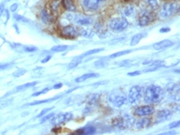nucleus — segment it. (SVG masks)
Here are the masks:
<instances>
[{"instance_id":"4468645a","label":"nucleus","mask_w":180,"mask_h":135,"mask_svg":"<svg viewBox=\"0 0 180 135\" xmlns=\"http://www.w3.org/2000/svg\"><path fill=\"white\" fill-rule=\"evenodd\" d=\"M173 115V112L169 110V109H163L160 110L156 114V123H161L163 121L169 120L172 118Z\"/></svg>"},{"instance_id":"ddd939ff","label":"nucleus","mask_w":180,"mask_h":135,"mask_svg":"<svg viewBox=\"0 0 180 135\" xmlns=\"http://www.w3.org/2000/svg\"><path fill=\"white\" fill-rule=\"evenodd\" d=\"M154 113V107L151 105H146V106H141L139 107L134 110V115L136 116H140V117H144V116H148V115H151Z\"/></svg>"},{"instance_id":"f8f14e48","label":"nucleus","mask_w":180,"mask_h":135,"mask_svg":"<svg viewBox=\"0 0 180 135\" xmlns=\"http://www.w3.org/2000/svg\"><path fill=\"white\" fill-rule=\"evenodd\" d=\"M166 92L174 100H176V98H177V100H178V98H179V86L175 83L169 84L166 87Z\"/></svg>"},{"instance_id":"7c9ffc66","label":"nucleus","mask_w":180,"mask_h":135,"mask_svg":"<svg viewBox=\"0 0 180 135\" xmlns=\"http://www.w3.org/2000/svg\"><path fill=\"white\" fill-rule=\"evenodd\" d=\"M68 48V46L66 45H58V46H55L51 48V51L55 52H62L66 51V49Z\"/></svg>"},{"instance_id":"c9c22d12","label":"nucleus","mask_w":180,"mask_h":135,"mask_svg":"<svg viewBox=\"0 0 180 135\" xmlns=\"http://www.w3.org/2000/svg\"><path fill=\"white\" fill-rule=\"evenodd\" d=\"M14 18L17 21H18V22H23V23H28L29 22L28 19H27L26 17H23V16H20V15L18 14H15Z\"/></svg>"},{"instance_id":"412c9836","label":"nucleus","mask_w":180,"mask_h":135,"mask_svg":"<svg viewBox=\"0 0 180 135\" xmlns=\"http://www.w3.org/2000/svg\"><path fill=\"white\" fill-rule=\"evenodd\" d=\"M134 13H135V9H134V6L132 5H128L124 7V9L121 11V13H122L124 17H131V16L134 14Z\"/></svg>"},{"instance_id":"bb28decb","label":"nucleus","mask_w":180,"mask_h":135,"mask_svg":"<svg viewBox=\"0 0 180 135\" xmlns=\"http://www.w3.org/2000/svg\"><path fill=\"white\" fill-rule=\"evenodd\" d=\"M108 64V61L106 60V59H100V60H96L94 63V66L97 69H101V68H104L106 67Z\"/></svg>"},{"instance_id":"dca6fc26","label":"nucleus","mask_w":180,"mask_h":135,"mask_svg":"<svg viewBox=\"0 0 180 135\" xmlns=\"http://www.w3.org/2000/svg\"><path fill=\"white\" fill-rule=\"evenodd\" d=\"M173 45V42L170 40H163L161 42H159L157 43L154 44L153 48L155 50H163Z\"/></svg>"},{"instance_id":"4be33fe9","label":"nucleus","mask_w":180,"mask_h":135,"mask_svg":"<svg viewBox=\"0 0 180 135\" xmlns=\"http://www.w3.org/2000/svg\"><path fill=\"white\" fill-rule=\"evenodd\" d=\"M98 76H99V74H98V73L91 72V73H87V74H85V75H81L80 77L77 78V79H76V82L80 83V82H83V81H86V80H88V79H91V78L98 77Z\"/></svg>"},{"instance_id":"423d86ee","label":"nucleus","mask_w":180,"mask_h":135,"mask_svg":"<svg viewBox=\"0 0 180 135\" xmlns=\"http://www.w3.org/2000/svg\"><path fill=\"white\" fill-rule=\"evenodd\" d=\"M110 27L117 32H121L129 26V23L125 17H120L113 18L109 24Z\"/></svg>"},{"instance_id":"09e8293b","label":"nucleus","mask_w":180,"mask_h":135,"mask_svg":"<svg viewBox=\"0 0 180 135\" xmlns=\"http://www.w3.org/2000/svg\"><path fill=\"white\" fill-rule=\"evenodd\" d=\"M107 83H108V81H100V82H98V83L94 84V86H98V85H104V84H107Z\"/></svg>"},{"instance_id":"1a4fd4ad","label":"nucleus","mask_w":180,"mask_h":135,"mask_svg":"<svg viewBox=\"0 0 180 135\" xmlns=\"http://www.w3.org/2000/svg\"><path fill=\"white\" fill-rule=\"evenodd\" d=\"M155 19V16L153 13L149 11L142 12L139 17V25L141 27H144L149 25Z\"/></svg>"},{"instance_id":"79ce46f5","label":"nucleus","mask_w":180,"mask_h":135,"mask_svg":"<svg viewBox=\"0 0 180 135\" xmlns=\"http://www.w3.org/2000/svg\"><path fill=\"white\" fill-rule=\"evenodd\" d=\"M24 50H25V52H33L34 51L37 50V48L34 47V46H28V47H26Z\"/></svg>"},{"instance_id":"c756f323","label":"nucleus","mask_w":180,"mask_h":135,"mask_svg":"<svg viewBox=\"0 0 180 135\" xmlns=\"http://www.w3.org/2000/svg\"><path fill=\"white\" fill-rule=\"evenodd\" d=\"M131 51L130 50H126V51H121V52H115L114 54H112L110 56V58H116V57H122V56H125L126 54H129L130 53Z\"/></svg>"},{"instance_id":"2f4dec72","label":"nucleus","mask_w":180,"mask_h":135,"mask_svg":"<svg viewBox=\"0 0 180 135\" xmlns=\"http://www.w3.org/2000/svg\"><path fill=\"white\" fill-rule=\"evenodd\" d=\"M146 1H147L148 5H149L153 10H155V9H159V3H158L157 0H146Z\"/></svg>"},{"instance_id":"f3484780","label":"nucleus","mask_w":180,"mask_h":135,"mask_svg":"<svg viewBox=\"0 0 180 135\" xmlns=\"http://www.w3.org/2000/svg\"><path fill=\"white\" fill-rule=\"evenodd\" d=\"M96 133V128L93 126H85L76 131V133L77 134H81V135H88V134H93Z\"/></svg>"},{"instance_id":"5701e85b","label":"nucleus","mask_w":180,"mask_h":135,"mask_svg":"<svg viewBox=\"0 0 180 135\" xmlns=\"http://www.w3.org/2000/svg\"><path fill=\"white\" fill-rule=\"evenodd\" d=\"M60 9V1L52 0L50 3V10L52 13H57Z\"/></svg>"},{"instance_id":"58836bf2","label":"nucleus","mask_w":180,"mask_h":135,"mask_svg":"<svg viewBox=\"0 0 180 135\" xmlns=\"http://www.w3.org/2000/svg\"><path fill=\"white\" fill-rule=\"evenodd\" d=\"M132 62H133L132 60H124L122 62H120V66H127V67L132 66Z\"/></svg>"},{"instance_id":"c03bdc74","label":"nucleus","mask_w":180,"mask_h":135,"mask_svg":"<svg viewBox=\"0 0 180 135\" xmlns=\"http://www.w3.org/2000/svg\"><path fill=\"white\" fill-rule=\"evenodd\" d=\"M17 6H18V5H17V3H13V5L11 6V8H10V10H11L12 12H15L16 10H17Z\"/></svg>"},{"instance_id":"6ab92c4d","label":"nucleus","mask_w":180,"mask_h":135,"mask_svg":"<svg viewBox=\"0 0 180 135\" xmlns=\"http://www.w3.org/2000/svg\"><path fill=\"white\" fill-rule=\"evenodd\" d=\"M84 6L89 10L95 11L98 9L99 1L98 0H84Z\"/></svg>"},{"instance_id":"0eeeda50","label":"nucleus","mask_w":180,"mask_h":135,"mask_svg":"<svg viewBox=\"0 0 180 135\" xmlns=\"http://www.w3.org/2000/svg\"><path fill=\"white\" fill-rule=\"evenodd\" d=\"M178 10V5L175 2H169L163 4V9L160 11V17H169L172 15H174L176 12Z\"/></svg>"},{"instance_id":"de8ad7c7","label":"nucleus","mask_w":180,"mask_h":135,"mask_svg":"<svg viewBox=\"0 0 180 135\" xmlns=\"http://www.w3.org/2000/svg\"><path fill=\"white\" fill-rule=\"evenodd\" d=\"M62 86H63V85L62 83L56 84V85H55L54 86H53V89H60V88H62Z\"/></svg>"},{"instance_id":"393cba45","label":"nucleus","mask_w":180,"mask_h":135,"mask_svg":"<svg viewBox=\"0 0 180 135\" xmlns=\"http://www.w3.org/2000/svg\"><path fill=\"white\" fill-rule=\"evenodd\" d=\"M61 96H57V97L51 98V99H48V100H38V101H33L32 103H29L28 104H26L27 106H32V105H37V104H44V103H48V102H51V101H54L57 99H59Z\"/></svg>"},{"instance_id":"aec40b11","label":"nucleus","mask_w":180,"mask_h":135,"mask_svg":"<svg viewBox=\"0 0 180 135\" xmlns=\"http://www.w3.org/2000/svg\"><path fill=\"white\" fill-rule=\"evenodd\" d=\"M62 4L63 8L69 12L76 11V6H75L73 0H62Z\"/></svg>"},{"instance_id":"e433bc0d","label":"nucleus","mask_w":180,"mask_h":135,"mask_svg":"<svg viewBox=\"0 0 180 135\" xmlns=\"http://www.w3.org/2000/svg\"><path fill=\"white\" fill-rule=\"evenodd\" d=\"M53 116H54V114H53V113H51V114H49V115H46V116H44V117H43V118L41 119L40 122H41V123H43V122H46L47 120H48L49 119L52 118Z\"/></svg>"},{"instance_id":"2eb2a0df","label":"nucleus","mask_w":180,"mask_h":135,"mask_svg":"<svg viewBox=\"0 0 180 135\" xmlns=\"http://www.w3.org/2000/svg\"><path fill=\"white\" fill-rule=\"evenodd\" d=\"M40 17L41 20L43 21L44 23H46V24H50V23H51L54 21V17H53L51 13H50L48 10H47V9H43V10L41 11Z\"/></svg>"},{"instance_id":"20e7f679","label":"nucleus","mask_w":180,"mask_h":135,"mask_svg":"<svg viewBox=\"0 0 180 135\" xmlns=\"http://www.w3.org/2000/svg\"><path fill=\"white\" fill-rule=\"evenodd\" d=\"M133 124H134V119L129 115H124V116L114 118L112 121V124L120 130H126L130 128Z\"/></svg>"},{"instance_id":"8fccbe9b","label":"nucleus","mask_w":180,"mask_h":135,"mask_svg":"<svg viewBox=\"0 0 180 135\" xmlns=\"http://www.w3.org/2000/svg\"><path fill=\"white\" fill-rule=\"evenodd\" d=\"M9 66V64H6V65H0V69H5V68H7Z\"/></svg>"},{"instance_id":"f257e3e1","label":"nucleus","mask_w":180,"mask_h":135,"mask_svg":"<svg viewBox=\"0 0 180 135\" xmlns=\"http://www.w3.org/2000/svg\"><path fill=\"white\" fill-rule=\"evenodd\" d=\"M144 100L147 104H158L160 101L163 100L164 97V91L163 89L159 86L151 85L146 88L144 90Z\"/></svg>"},{"instance_id":"a18cd8bd","label":"nucleus","mask_w":180,"mask_h":135,"mask_svg":"<svg viewBox=\"0 0 180 135\" xmlns=\"http://www.w3.org/2000/svg\"><path fill=\"white\" fill-rule=\"evenodd\" d=\"M170 31V28L169 27H163V28H161L159 30L160 32H163V33H165V32H169Z\"/></svg>"},{"instance_id":"6e6552de","label":"nucleus","mask_w":180,"mask_h":135,"mask_svg":"<svg viewBox=\"0 0 180 135\" xmlns=\"http://www.w3.org/2000/svg\"><path fill=\"white\" fill-rule=\"evenodd\" d=\"M72 118H73V115L70 112L59 114V115H57V116H55V117L52 118L51 124H53L54 126L57 127L61 125V124H66L68 121L72 120Z\"/></svg>"},{"instance_id":"a878e982","label":"nucleus","mask_w":180,"mask_h":135,"mask_svg":"<svg viewBox=\"0 0 180 135\" xmlns=\"http://www.w3.org/2000/svg\"><path fill=\"white\" fill-rule=\"evenodd\" d=\"M144 38V34L143 33H137V34H135L131 38V41H130V46H136L139 42H140L141 39Z\"/></svg>"},{"instance_id":"b1692460","label":"nucleus","mask_w":180,"mask_h":135,"mask_svg":"<svg viewBox=\"0 0 180 135\" xmlns=\"http://www.w3.org/2000/svg\"><path fill=\"white\" fill-rule=\"evenodd\" d=\"M37 84V81H33V82H30V83H27L24 84V85H22V86H17V88L13 90V93H16V92H19L22 91V90H24V89H28L30 87H32L34 86H36Z\"/></svg>"},{"instance_id":"72a5a7b5","label":"nucleus","mask_w":180,"mask_h":135,"mask_svg":"<svg viewBox=\"0 0 180 135\" xmlns=\"http://www.w3.org/2000/svg\"><path fill=\"white\" fill-rule=\"evenodd\" d=\"M26 73V70L24 69H19L16 71L13 74V75L14 76V77H20L22 75H23Z\"/></svg>"},{"instance_id":"473e14b6","label":"nucleus","mask_w":180,"mask_h":135,"mask_svg":"<svg viewBox=\"0 0 180 135\" xmlns=\"http://www.w3.org/2000/svg\"><path fill=\"white\" fill-rule=\"evenodd\" d=\"M104 48H97V49H93V50H91V51H88L86 52V53H84L82 55V57H86V56H90V55L96 54V53H98V52H102Z\"/></svg>"},{"instance_id":"7ed1b4c3","label":"nucleus","mask_w":180,"mask_h":135,"mask_svg":"<svg viewBox=\"0 0 180 135\" xmlns=\"http://www.w3.org/2000/svg\"><path fill=\"white\" fill-rule=\"evenodd\" d=\"M144 93V88L140 86H134L129 89L128 95V100L130 104H135L143 97Z\"/></svg>"},{"instance_id":"3c124183","label":"nucleus","mask_w":180,"mask_h":135,"mask_svg":"<svg viewBox=\"0 0 180 135\" xmlns=\"http://www.w3.org/2000/svg\"><path fill=\"white\" fill-rule=\"evenodd\" d=\"M3 9H4V7H3V4H2V5H0V16H1V15H2V13H3Z\"/></svg>"},{"instance_id":"cd10ccee","label":"nucleus","mask_w":180,"mask_h":135,"mask_svg":"<svg viewBox=\"0 0 180 135\" xmlns=\"http://www.w3.org/2000/svg\"><path fill=\"white\" fill-rule=\"evenodd\" d=\"M82 61V59H81V57H79L74 58L73 60L69 63L68 65V69H73L75 67H77L79 64Z\"/></svg>"},{"instance_id":"9b49d317","label":"nucleus","mask_w":180,"mask_h":135,"mask_svg":"<svg viewBox=\"0 0 180 135\" xmlns=\"http://www.w3.org/2000/svg\"><path fill=\"white\" fill-rule=\"evenodd\" d=\"M62 35L64 38H69V39H74L79 35L78 29H77L73 26H66L62 29Z\"/></svg>"},{"instance_id":"49530a36","label":"nucleus","mask_w":180,"mask_h":135,"mask_svg":"<svg viewBox=\"0 0 180 135\" xmlns=\"http://www.w3.org/2000/svg\"><path fill=\"white\" fill-rule=\"evenodd\" d=\"M51 56H47V57H46L44 58L43 60H42V61H41V62H42V63H46V62H47V61H48V60L51 59Z\"/></svg>"},{"instance_id":"a211bd4d","label":"nucleus","mask_w":180,"mask_h":135,"mask_svg":"<svg viewBox=\"0 0 180 135\" xmlns=\"http://www.w3.org/2000/svg\"><path fill=\"white\" fill-rule=\"evenodd\" d=\"M151 125V120L148 118L140 119L136 122V128L138 130H144L147 129Z\"/></svg>"},{"instance_id":"f03ea898","label":"nucleus","mask_w":180,"mask_h":135,"mask_svg":"<svg viewBox=\"0 0 180 135\" xmlns=\"http://www.w3.org/2000/svg\"><path fill=\"white\" fill-rule=\"evenodd\" d=\"M108 100L109 102L113 106L120 108L122 105H124L125 104H126L128 98L126 97V94H125V92L123 90L117 89L112 90L110 93Z\"/></svg>"},{"instance_id":"37998d69","label":"nucleus","mask_w":180,"mask_h":135,"mask_svg":"<svg viewBox=\"0 0 180 135\" xmlns=\"http://www.w3.org/2000/svg\"><path fill=\"white\" fill-rule=\"evenodd\" d=\"M141 74V72L139 71H133V72H129V73H128L127 75H129V76H136V75H139Z\"/></svg>"},{"instance_id":"39448f33","label":"nucleus","mask_w":180,"mask_h":135,"mask_svg":"<svg viewBox=\"0 0 180 135\" xmlns=\"http://www.w3.org/2000/svg\"><path fill=\"white\" fill-rule=\"evenodd\" d=\"M66 18L71 22H73L74 23L80 25V26H88L90 24H92L93 20L92 17H87L85 15L80 14H72L68 13L66 15Z\"/></svg>"},{"instance_id":"f704fd0d","label":"nucleus","mask_w":180,"mask_h":135,"mask_svg":"<svg viewBox=\"0 0 180 135\" xmlns=\"http://www.w3.org/2000/svg\"><path fill=\"white\" fill-rule=\"evenodd\" d=\"M12 100H6L0 101V109H3L5 107L9 106V104H11Z\"/></svg>"},{"instance_id":"603ef678","label":"nucleus","mask_w":180,"mask_h":135,"mask_svg":"<svg viewBox=\"0 0 180 135\" xmlns=\"http://www.w3.org/2000/svg\"><path fill=\"white\" fill-rule=\"evenodd\" d=\"M98 1H106V0H98Z\"/></svg>"},{"instance_id":"c85d7f7f","label":"nucleus","mask_w":180,"mask_h":135,"mask_svg":"<svg viewBox=\"0 0 180 135\" xmlns=\"http://www.w3.org/2000/svg\"><path fill=\"white\" fill-rule=\"evenodd\" d=\"M78 32H79V34L83 35L84 37H86V38L92 37V35H93V32H92L91 30H88V29L80 28L78 29Z\"/></svg>"},{"instance_id":"4c0bfd02","label":"nucleus","mask_w":180,"mask_h":135,"mask_svg":"<svg viewBox=\"0 0 180 135\" xmlns=\"http://www.w3.org/2000/svg\"><path fill=\"white\" fill-rule=\"evenodd\" d=\"M47 91H49V88H46V89H43V90H41V91L36 92L34 94H32V96H39V95H44V94H46Z\"/></svg>"},{"instance_id":"ea45409f","label":"nucleus","mask_w":180,"mask_h":135,"mask_svg":"<svg viewBox=\"0 0 180 135\" xmlns=\"http://www.w3.org/2000/svg\"><path fill=\"white\" fill-rule=\"evenodd\" d=\"M52 109H53V108H47V109H44L43 110V111H42V112H41L40 114H39V115H37V118H40V117H43V115H46L47 113L48 112V111H50V110H51Z\"/></svg>"},{"instance_id":"9d476101","label":"nucleus","mask_w":180,"mask_h":135,"mask_svg":"<svg viewBox=\"0 0 180 135\" xmlns=\"http://www.w3.org/2000/svg\"><path fill=\"white\" fill-rule=\"evenodd\" d=\"M99 101H100V95L93 94L89 95L86 98V107L85 111H88V112L92 111V109H95L99 104Z\"/></svg>"},{"instance_id":"a19ab883","label":"nucleus","mask_w":180,"mask_h":135,"mask_svg":"<svg viewBox=\"0 0 180 135\" xmlns=\"http://www.w3.org/2000/svg\"><path fill=\"white\" fill-rule=\"evenodd\" d=\"M180 124V122L179 120L178 121H175V122H174V123H172V124H169V129H174V128H177V127L179 126Z\"/></svg>"}]
</instances>
